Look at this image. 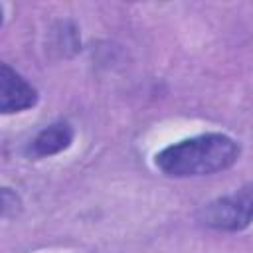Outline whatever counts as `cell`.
<instances>
[{
    "label": "cell",
    "instance_id": "cell-2",
    "mask_svg": "<svg viewBox=\"0 0 253 253\" xmlns=\"http://www.w3.org/2000/svg\"><path fill=\"white\" fill-rule=\"evenodd\" d=\"M198 221L217 231H241L253 221V184L206 204L198 211Z\"/></svg>",
    "mask_w": 253,
    "mask_h": 253
},
{
    "label": "cell",
    "instance_id": "cell-3",
    "mask_svg": "<svg viewBox=\"0 0 253 253\" xmlns=\"http://www.w3.org/2000/svg\"><path fill=\"white\" fill-rule=\"evenodd\" d=\"M38 101L36 89L16 73L8 63L0 67V109L2 113H20L34 107Z\"/></svg>",
    "mask_w": 253,
    "mask_h": 253
},
{
    "label": "cell",
    "instance_id": "cell-4",
    "mask_svg": "<svg viewBox=\"0 0 253 253\" xmlns=\"http://www.w3.org/2000/svg\"><path fill=\"white\" fill-rule=\"evenodd\" d=\"M73 140V128L67 123H53L40 130L30 142V154L36 158L53 156L65 150Z\"/></svg>",
    "mask_w": 253,
    "mask_h": 253
},
{
    "label": "cell",
    "instance_id": "cell-1",
    "mask_svg": "<svg viewBox=\"0 0 253 253\" xmlns=\"http://www.w3.org/2000/svg\"><path fill=\"white\" fill-rule=\"evenodd\" d=\"M237 158L239 144L231 136L208 132L162 148L154 156V164L170 178H196L227 170Z\"/></svg>",
    "mask_w": 253,
    "mask_h": 253
}]
</instances>
